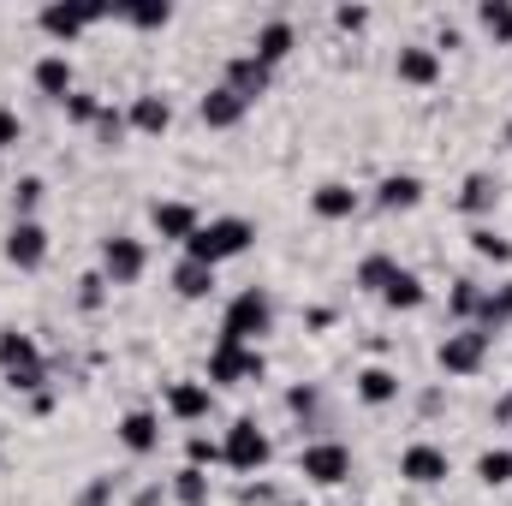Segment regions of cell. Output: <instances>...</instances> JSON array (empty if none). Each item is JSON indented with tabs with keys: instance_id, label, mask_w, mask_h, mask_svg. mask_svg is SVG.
Returning a JSON list of instances; mask_svg holds the SVG:
<instances>
[{
	"instance_id": "cell-15",
	"label": "cell",
	"mask_w": 512,
	"mask_h": 506,
	"mask_svg": "<svg viewBox=\"0 0 512 506\" xmlns=\"http://www.w3.org/2000/svg\"><path fill=\"white\" fill-rule=\"evenodd\" d=\"M358 209H364V191L346 185V179H322V185L310 191V215L328 221V227H334V221H352Z\"/></svg>"
},
{
	"instance_id": "cell-26",
	"label": "cell",
	"mask_w": 512,
	"mask_h": 506,
	"mask_svg": "<svg viewBox=\"0 0 512 506\" xmlns=\"http://www.w3.org/2000/svg\"><path fill=\"white\" fill-rule=\"evenodd\" d=\"M382 304H387V310H393V316H411V310H423V304H429V286H423V274L399 262V274L387 280Z\"/></svg>"
},
{
	"instance_id": "cell-10",
	"label": "cell",
	"mask_w": 512,
	"mask_h": 506,
	"mask_svg": "<svg viewBox=\"0 0 512 506\" xmlns=\"http://www.w3.org/2000/svg\"><path fill=\"white\" fill-rule=\"evenodd\" d=\"M143 268H149V245L143 239H131V233H108L102 239V280L108 286H137Z\"/></svg>"
},
{
	"instance_id": "cell-46",
	"label": "cell",
	"mask_w": 512,
	"mask_h": 506,
	"mask_svg": "<svg viewBox=\"0 0 512 506\" xmlns=\"http://www.w3.org/2000/svg\"><path fill=\"white\" fill-rule=\"evenodd\" d=\"M512 423V393H501V405H495V429H507Z\"/></svg>"
},
{
	"instance_id": "cell-6",
	"label": "cell",
	"mask_w": 512,
	"mask_h": 506,
	"mask_svg": "<svg viewBox=\"0 0 512 506\" xmlns=\"http://www.w3.org/2000/svg\"><path fill=\"white\" fill-rule=\"evenodd\" d=\"M268 459H274L268 429H262L256 417H233V429L221 435V465H227V471H239V477H256Z\"/></svg>"
},
{
	"instance_id": "cell-42",
	"label": "cell",
	"mask_w": 512,
	"mask_h": 506,
	"mask_svg": "<svg viewBox=\"0 0 512 506\" xmlns=\"http://www.w3.org/2000/svg\"><path fill=\"white\" fill-rule=\"evenodd\" d=\"M18 143H24V120H18V108L0 102V149H18Z\"/></svg>"
},
{
	"instance_id": "cell-3",
	"label": "cell",
	"mask_w": 512,
	"mask_h": 506,
	"mask_svg": "<svg viewBox=\"0 0 512 506\" xmlns=\"http://www.w3.org/2000/svg\"><path fill=\"white\" fill-rule=\"evenodd\" d=\"M0 376L12 393H42L48 387V358H42V346L30 340V334H18V328H0Z\"/></svg>"
},
{
	"instance_id": "cell-17",
	"label": "cell",
	"mask_w": 512,
	"mask_h": 506,
	"mask_svg": "<svg viewBox=\"0 0 512 506\" xmlns=\"http://www.w3.org/2000/svg\"><path fill=\"white\" fill-rule=\"evenodd\" d=\"M370 203L382 215H411V209H423V179L417 173H382L376 191H370Z\"/></svg>"
},
{
	"instance_id": "cell-40",
	"label": "cell",
	"mask_w": 512,
	"mask_h": 506,
	"mask_svg": "<svg viewBox=\"0 0 512 506\" xmlns=\"http://www.w3.org/2000/svg\"><path fill=\"white\" fill-rule=\"evenodd\" d=\"M185 465H197V471L221 465V441H209V435H191V441H185Z\"/></svg>"
},
{
	"instance_id": "cell-45",
	"label": "cell",
	"mask_w": 512,
	"mask_h": 506,
	"mask_svg": "<svg viewBox=\"0 0 512 506\" xmlns=\"http://www.w3.org/2000/svg\"><path fill=\"white\" fill-rule=\"evenodd\" d=\"M131 506H167V489H161V483H143V489L131 495Z\"/></svg>"
},
{
	"instance_id": "cell-25",
	"label": "cell",
	"mask_w": 512,
	"mask_h": 506,
	"mask_svg": "<svg viewBox=\"0 0 512 506\" xmlns=\"http://www.w3.org/2000/svg\"><path fill=\"white\" fill-rule=\"evenodd\" d=\"M399 387H405V381H399V370H387V364H364V370L352 376V393H358L370 411L393 405V399H399Z\"/></svg>"
},
{
	"instance_id": "cell-36",
	"label": "cell",
	"mask_w": 512,
	"mask_h": 506,
	"mask_svg": "<svg viewBox=\"0 0 512 506\" xmlns=\"http://www.w3.org/2000/svg\"><path fill=\"white\" fill-rule=\"evenodd\" d=\"M60 108H66V120H72V126L90 131V126H96V114H102L108 102H102V96H90V90H72V96H66Z\"/></svg>"
},
{
	"instance_id": "cell-38",
	"label": "cell",
	"mask_w": 512,
	"mask_h": 506,
	"mask_svg": "<svg viewBox=\"0 0 512 506\" xmlns=\"http://www.w3.org/2000/svg\"><path fill=\"white\" fill-rule=\"evenodd\" d=\"M286 411H292L298 423H310V417L322 411V393H316L310 381H298V387H286Z\"/></svg>"
},
{
	"instance_id": "cell-34",
	"label": "cell",
	"mask_w": 512,
	"mask_h": 506,
	"mask_svg": "<svg viewBox=\"0 0 512 506\" xmlns=\"http://www.w3.org/2000/svg\"><path fill=\"white\" fill-rule=\"evenodd\" d=\"M120 24H131V30H167V24H173V6H167V0H143V6H120Z\"/></svg>"
},
{
	"instance_id": "cell-4",
	"label": "cell",
	"mask_w": 512,
	"mask_h": 506,
	"mask_svg": "<svg viewBox=\"0 0 512 506\" xmlns=\"http://www.w3.org/2000/svg\"><path fill=\"white\" fill-rule=\"evenodd\" d=\"M489 352H495V340L483 334V328H453V334H441V346H435V364H441V376L453 381H471L489 370Z\"/></svg>"
},
{
	"instance_id": "cell-37",
	"label": "cell",
	"mask_w": 512,
	"mask_h": 506,
	"mask_svg": "<svg viewBox=\"0 0 512 506\" xmlns=\"http://www.w3.org/2000/svg\"><path fill=\"white\" fill-rule=\"evenodd\" d=\"M126 114H120V108H102V114H96V126H90V137H96V143H102V149H120V137H126Z\"/></svg>"
},
{
	"instance_id": "cell-14",
	"label": "cell",
	"mask_w": 512,
	"mask_h": 506,
	"mask_svg": "<svg viewBox=\"0 0 512 506\" xmlns=\"http://www.w3.org/2000/svg\"><path fill=\"white\" fill-rule=\"evenodd\" d=\"M209 411H215V387L209 381H197V376L167 381V417L173 423H203Z\"/></svg>"
},
{
	"instance_id": "cell-23",
	"label": "cell",
	"mask_w": 512,
	"mask_h": 506,
	"mask_svg": "<svg viewBox=\"0 0 512 506\" xmlns=\"http://www.w3.org/2000/svg\"><path fill=\"white\" fill-rule=\"evenodd\" d=\"M245 114H251V102H239V96H233L227 84L203 90V102H197V120H203L209 131H233L239 120H245Z\"/></svg>"
},
{
	"instance_id": "cell-18",
	"label": "cell",
	"mask_w": 512,
	"mask_h": 506,
	"mask_svg": "<svg viewBox=\"0 0 512 506\" xmlns=\"http://www.w3.org/2000/svg\"><path fill=\"white\" fill-rule=\"evenodd\" d=\"M221 84H227L239 102H262V96H268V84H274V66H262L251 48H245V54H233V60H227V78H221Z\"/></svg>"
},
{
	"instance_id": "cell-5",
	"label": "cell",
	"mask_w": 512,
	"mask_h": 506,
	"mask_svg": "<svg viewBox=\"0 0 512 506\" xmlns=\"http://www.w3.org/2000/svg\"><path fill=\"white\" fill-rule=\"evenodd\" d=\"M268 376V358L262 346H239V340H215L209 364H203V381L209 387H251V381Z\"/></svg>"
},
{
	"instance_id": "cell-39",
	"label": "cell",
	"mask_w": 512,
	"mask_h": 506,
	"mask_svg": "<svg viewBox=\"0 0 512 506\" xmlns=\"http://www.w3.org/2000/svg\"><path fill=\"white\" fill-rule=\"evenodd\" d=\"M102 304H108V280H102V268H96V274H84V280H78V310H84V316H96Z\"/></svg>"
},
{
	"instance_id": "cell-30",
	"label": "cell",
	"mask_w": 512,
	"mask_h": 506,
	"mask_svg": "<svg viewBox=\"0 0 512 506\" xmlns=\"http://www.w3.org/2000/svg\"><path fill=\"white\" fill-rule=\"evenodd\" d=\"M483 292H489V286H483V280H471V274H459V280H453V292H447V310H453V322H459V328H465V322H477V310H483Z\"/></svg>"
},
{
	"instance_id": "cell-22",
	"label": "cell",
	"mask_w": 512,
	"mask_h": 506,
	"mask_svg": "<svg viewBox=\"0 0 512 506\" xmlns=\"http://www.w3.org/2000/svg\"><path fill=\"white\" fill-rule=\"evenodd\" d=\"M292 48H298V30H292V18H268V24H256L251 54L262 60V66H280V60H292Z\"/></svg>"
},
{
	"instance_id": "cell-2",
	"label": "cell",
	"mask_w": 512,
	"mask_h": 506,
	"mask_svg": "<svg viewBox=\"0 0 512 506\" xmlns=\"http://www.w3.org/2000/svg\"><path fill=\"white\" fill-rule=\"evenodd\" d=\"M268 334H274V298H268V286H245V292H233V304H227V316H221V340L262 346Z\"/></svg>"
},
{
	"instance_id": "cell-33",
	"label": "cell",
	"mask_w": 512,
	"mask_h": 506,
	"mask_svg": "<svg viewBox=\"0 0 512 506\" xmlns=\"http://www.w3.org/2000/svg\"><path fill=\"white\" fill-rule=\"evenodd\" d=\"M477 483L483 489H507L512 483V447H483L477 453Z\"/></svg>"
},
{
	"instance_id": "cell-28",
	"label": "cell",
	"mask_w": 512,
	"mask_h": 506,
	"mask_svg": "<svg viewBox=\"0 0 512 506\" xmlns=\"http://www.w3.org/2000/svg\"><path fill=\"white\" fill-rule=\"evenodd\" d=\"M507 322H512V280H501V286H489V292H483V310H477V322H471V328H483V334L495 340Z\"/></svg>"
},
{
	"instance_id": "cell-1",
	"label": "cell",
	"mask_w": 512,
	"mask_h": 506,
	"mask_svg": "<svg viewBox=\"0 0 512 506\" xmlns=\"http://www.w3.org/2000/svg\"><path fill=\"white\" fill-rule=\"evenodd\" d=\"M251 245H256V227L245 221V215H215V221H203V227L191 233L185 256H191V262H209V268H221V262L245 256Z\"/></svg>"
},
{
	"instance_id": "cell-19",
	"label": "cell",
	"mask_w": 512,
	"mask_h": 506,
	"mask_svg": "<svg viewBox=\"0 0 512 506\" xmlns=\"http://www.w3.org/2000/svg\"><path fill=\"white\" fill-rule=\"evenodd\" d=\"M126 126L137 131V137H167V131H173V102H167L161 90H143V96H131Z\"/></svg>"
},
{
	"instance_id": "cell-11",
	"label": "cell",
	"mask_w": 512,
	"mask_h": 506,
	"mask_svg": "<svg viewBox=\"0 0 512 506\" xmlns=\"http://www.w3.org/2000/svg\"><path fill=\"white\" fill-rule=\"evenodd\" d=\"M197 227H203L197 203H185V197H161V203H149V233H155L161 245H191Z\"/></svg>"
},
{
	"instance_id": "cell-41",
	"label": "cell",
	"mask_w": 512,
	"mask_h": 506,
	"mask_svg": "<svg viewBox=\"0 0 512 506\" xmlns=\"http://www.w3.org/2000/svg\"><path fill=\"white\" fill-rule=\"evenodd\" d=\"M72 506H114V477H90Z\"/></svg>"
},
{
	"instance_id": "cell-27",
	"label": "cell",
	"mask_w": 512,
	"mask_h": 506,
	"mask_svg": "<svg viewBox=\"0 0 512 506\" xmlns=\"http://www.w3.org/2000/svg\"><path fill=\"white\" fill-rule=\"evenodd\" d=\"M167 501H173V506H209V501H215V483H209V471H197V465H179V471H173V483H167Z\"/></svg>"
},
{
	"instance_id": "cell-32",
	"label": "cell",
	"mask_w": 512,
	"mask_h": 506,
	"mask_svg": "<svg viewBox=\"0 0 512 506\" xmlns=\"http://www.w3.org/2000/svg\"><path fill=\"white\" fill-rule=\"evenodd\" d=\"M42 197H48V185H42V173H24V179H12V221H36V209H42Z\"/></svg>"
},
{
	"instance_id": "cell-13",
	"label": "cell",
	"mask_w": 512,
	"mask_h": 506,
	"mask_svg": "<svg viewBox=\"0 0 512 506\" xmlns=\"http://www.w3.org/2000/svg\"><path fill=\"white\" fill-rule=\"evenodd\" d=\"M0 256H6L12 268H24V274H30V268H42V262H48V227H42V221H12Z\"/></svg>"
},
{
	"instance_id": "cell-35",
	"label": "cell",
	"mask_w": 512,
	"mask_h": 506,
	"mask_svg": "<svg viewBox=\"0 0 512 506\" xmlns=\"http://www.w3.org/2000/svg\"><path fill=\"white\" fill-rule=\"evenodd\" d=\"M471 256H483V262H512V239L507 233H495V227H471Z\"/></svg>"
},
{
	"instance_id": "cell-21",
	"label": "cell",
	"mask_w": 512,
	"mask_h": 506,
	"mask_svg": "<svg viewBox=\"0 0 512 506\" xmlns=\"http://www.w3.org/2000/svg\"><path fill=\"white\" fill-rule=\"evenodd\" d=\"M215 274H221V268L179 256V268L167 274V286H173V298H185V304H209V298H215Z\"/></svg>"
},
{
	"instance_id": "cell-20",
	"label": "cell",
	"mask_w": 512,
	"mask_h": 506,
	"mask_svg": "<svg viewBox=\"0 0 512 506\" xmlns=\"http://www.w3.org/2000/svg\"><path fill=\"white\" fill-rule=\"evenodd\" d=\"M30 84H36V90H42L48 102H66V96L78 90V66H72V60H66L60 48H54V54H42V60L30 66Z\"/></svg>"
},
{
	"instance_id": "cell-24",
	"label": "cell",
	"mask_w": 512,
	"mask_h": 506,
	"mask_svg": "<svg viewBox=\"0 0 512 506\" xmlns=\"http://www.w3.org/2000/svg\"><path fill=\"white\" fill-rule=\"evenodd\" d=\"M459 215H471V221H483V215H495L501 209V179L495 173H465V185H459Z\"/></svg>"
},
{
	"instance_id": "cell-16",
	"label": "cell",
	"mask_w": 512,
	"mask_h": 506,
	"mask_svg": "<svg viewBox=\"0 0 512 506\" xmlns=\"http://www.w3.org/2000/svg\"><path fill=\"white\" fill-rule=\"evenodd\" d=\"M114 435H120V447H126L131 459H149V453L161 447V411H149V405H131L126 417L114 423Z\"/></svg>"
},
{
	"instance_id": "cell-43",
	"label": "cell",
	"mask_w": 512,
	"mask_h": 506,
	"mask_svg": "<svg viewBox=\"0 0 512 506\" xmlns=\"http://www.w3.org/2000/svg\"><path fill=\"white\" fill-rule=\"evenodd\" d=\"M334 24L346 36H358V30H370V6H334Z\"/></svg>"
},
{
	"instance_id": "cell-44",
	"label": "cell",
	"mask_w": 512,
	"mask_h": 506,
	"mask_svg": "<svg viewBox=\"0 0 512 506\" xmlns=\"http://www.w3.org/2000/svg\"><path fill=\"white\" fill-rule=\"evenodd\" d=\"M239 501H245V506H280V501H274V489H268L262 477H256V483H245V489H239Z\"/></svg>"
},
{
	"instance_id": "cell-12",
	"label": "cell",
	"mask_w": 512,
	"mask_h": 506,
	"mask_svg": "<svg viewBox=\"0 0 512 506\" xmlns=\"http://www.w3.org/2000/svg\"><path fill=\"white\" fill-rule=\"evenodd\" d=\"M393 78L411 84V90H435L441 84V48L435 42H405L393 54Z\"/></svg>"
},
{
	"instance_id": "cell-7",
	"label": "cell",
	"mask_w": 512,
	"mask_h": 506,
	"mask_svg": "<svg viewBox=\"0 0 512 506\" xmlns=\"http://www.w3.org/2000/svg\"><path fill=\"white\" fill-rule=\"evenodd\" d=\"M298 477L316 489H340L352 477V447L346 441H304L298 447Z\"/></svg>"
},
{
	"instance_id": "cell-47",
	"label": "cell",
	"mask_w": 512,
	"mask_h": 506,
	"mask_svg": "<svg viewBox=\"0 0 512 506\" xmlns=\"http://www.w3.org/2000/svg\"><path fill=\"white\" fill-rule=\"evenodd\" d=\"M280 506H310V501H280Z\"/></svg>"
},
{
	"instance_id": "cell-8",
	"label": "cell",
	"mask_w": 512,
	"mask_h": 506,
	"mask_svg": "<svg viewBox=\"0 0 512 506\" xmlns=\"http://www.w3.org/2000/svg\"><path fill=\"white\" fill-rule=\"evenodd\" d=\"M102 18H114V12H108V6H60V0L36 12L42 36H48V42H54L60 54H66V48H72V42H78V36L90 30V24H102Z\"/></svg>"
},
{
	"instance_id": "cell-29",
	"label": "cell",
	"mask_w": 512,
	"mask_h": 506,
	"mask_svg": "<svg viewBox=\"0 0 512 506\" xmlns=\"http://www.w3.org/2000/svg\"><path fill=\"white\" fill-rule=\"evenodd\" d=\"M393 274H399V256H393V251H370V256H358V268H352V280H358L364 292H376V298L387 292V280H393Z\"/></svg>"
},
{
	"instance_id": "cell-9",
	"label": "cell",
	"mask_w": 512,
	"mask_h": 506,
	"mask_svg": "<svg viewBox=\"0 0 512 506\" xmlns=\"http://www.w3.org/2000/svg\"><path fill=\"white\" fill-rule=\"evenodd\" d=\"M399 477H405L411 489H441V483L453 477V453H447L441 441H411V447L399 453Z\"/></svg>"
},
{
	"instance_id": "cell-31",
	"label": "cell",
	"mask_w": 512,
	"mask_h": 506,
	"mask_svg": "<svg viewBox=\"0 0 512 506\" xmlns=\"http://www.w3.org/2000/svg\"><path fill=\"white\" fill-rule=\"evenodd\" d=\"M477 30H483L495 48H512V0H483V6H477Z\"/></svg>"
}]
</instances>
